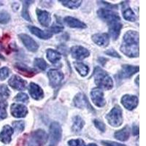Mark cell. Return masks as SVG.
<instances>
[{"label":"cell","instance_id":"obj_1","mask_svg":"<svg viewBox=\"0 0 146 146\" xmlns=\"http://www.w3.org/2000/svg\"><path fill=\"white\" fill-rule=\"evenodd\" d=\"M95 83L100 89L108 90L111 89L113 86L112 78L108 75V73L102 70L100 67H96L94 74Z\"/></svg>","mask_w":146,"mask_h":146},{"label":"cell","instance_id":"obj_2","mask_svg":"<svg viewBox=\"0 0 146 146\" xmlns=\"http://www.w3.org/2000/svg\"><path fill=\"white\" fill-rule=\"evenodd\" d=\"M48 140V135L44 130L38 129L27 137L24 146H42Z\"/></svg>","mask_w":146,"mask_h":146},{"label":"cell","instance_id":"obj_3","mask_svg":"<svg viewBox=\"0 0 146 146\" xmlns=\"http://www.w3.org/2000/svg\"><path fill=\"white\" fill-rule=\"evenodd\" d=\"M107 120L112 126L118 127L121 126L123 122V115L121 108L118 105L115 106L107 115Z\"/></svg>","mask_w":146,"mask_h":146},{"label":"cell","instance_id":"obj_4","mask_svg":"<svg viewBox=\"0 0 146 146\" xmlns=\"http://www.w3.org/2000/svg\"><path fill=\"white\" fill-rule=\"evenodd\" d=\"M62 130L60 124L53 122L50 126V145L49 146H56L62 139Z\"/></svg>","mask_w":146,"mask_h":146},{"label":"cell","instance_id":"obj_5","mask_svg":"<svg viewBox=\"0 0 146 146\" xmlns=\"http://www.w3.org/2000/svg\"><path fill=\"white\" fill-rule=\"evenodd\" d=\"M100 18L103 19L105 21L108 22L109 23L114 21H120V17L118 14L111 10H107V9H100L97 12Z\"/></svg>","mask_w":146,"mask_h":146},{"label":"cell","instance_id":"obj_6","mask_svg":"<svg viewBox=\"0 0 146 146\" xmlns=\"http://www.w3.org/2000/svg\"><path fill=\"white\" fill-rule=\"evenodd\" d=\"M121 50L129 57H137L139 56V45L123 42L121 45Z\"/></svg>","mask_w":146,"mask_h":146},{"label":"cell","instance_id":"obj_7","mask_svg":"<svg viewBox=\"0 0 146 146\" xmlns=\"http://www.w3.org/2000/svg\"><path fill=\"white\" fill-rule=\"evenodd\" d=\"M91 96L94 105L97 107L102 108L105 106L106 104V102L104 98V94L100 88H96L92 89V91H91Z\"/></svg>","mask_w":146,"mask_h":146},{"label":"cell","instance_id":"obj_8","mask_svg":"<svg viewBox=\"0 0 146 146\" xmlns=\"http://www.w3.org/2000/svg\"><path fill=\"white\" fill-rule=\"evenodd\" d=\"M73 101H74V104L77 108H82V109H88L89 110L94 111L93 108L91 106V104L88 102V99L86 98V96H85L83 94L80 93L77 94Z\"/></svg>","mask_w":146,"mask_h":146},{"label":"cell","instance_id":"obj_9","mask_svg":"<svg viewBox=\"0 0 146 146\" xmlns=\"http://www.w3.org/2000/svg\"><path fill=\"white\" fill-rule=\"evenodd\" d=\"M48 76L50 80V86L53 88L58 86L62 83L64 78L63 73L57 70H50L48 72Z\"/></svg>","mask_w":146,"mask_h":146},{"label":"cell","instance_id":"obj_10","mask_svg":"<svg viewBox=\"0 0 146 146\" xmlns=\"http://www.w3.org/2000/svg\"><path fill=\"white\" fill-rule=\"evenodd\" d=\"M8 83L10 87L18 91H23L27 87V82L17 75L12 76L9 80Z\"/></svg>","mask_w":146,"mask_h":146},{"label":"cell","instance_id":"obj_11","mask_svg":"<svg viewBox=\"0 0 146 146\" xmlns=\"http://www.w3.org/2000/svg\"><path fill=\"white\" fill-rule=\"evenodd\" d=\"M121 103L126 109L132 110L137 106L138 99L132 95H124L121 99Z\"/></svg>","mask_w":146,"mask_h":146},{"label":"cell","instance_id":"obj_12","mask_svg":"<svg viewBox=\"0 0 146 146\" xmlns=\"http://www.w3.org/2000/svg\"><path fill=\"white\" fill-rule=\"evenodd\" d=\"M19 36H20V39L21 40L23 45H25V47L29 50L32 52H36L37 50L39 48L38 45L31 36L25 35V34H21Z\"/></svg>","mask_w":146,"mask_h":146},{"label":"cell","instance_id":"obj_13","mask_svg":"<svg viewBox=\"0 0 146 146\" xmlns=\"http://www.w3.org/2000/svg\"><path fill=\"white\" fill-rule=\"evenodd\" d=\"M72 56L75 59L82 60L90 55L89 51L86 48L82 46H74L71 49Z\"/></svg>","mask_w":146,"mask_h":146},{"label":"cell","instance_id":"obj_14","mask_svg":"<svg viewBox=\"0 0 146 146\" xmlns=\"http://www.w3.org/2000/svg\"><path fill=\"white\" fill-rule=\"evenodd\" d=\"M139 71V66L131 65H123L119 72V78H129Z\"/></svg>","mask_w":146,"mask_h":146},{"label":"cell","instance_id":"obj_15","mask_svg":"<svg viewBox=\"0 0 146 146\" xmlns=\"http://www.w3.org/2000/svg\"><path fill=\"white\" fill-rule=\"evenodd\" d=\"M11 114L15 118H24L27 115V108L24 105H18V104H13L10 108Z\"/></svg>","mask_w":146,"mask_h":146},{"label":"cell","instance_id":"obj_16","mask_svg":"<svg viewBox=\"0 0 146 146\" xmlns=\"http://www.w3.org/2000/svg\"><path fill=\"white\" fill-rule=\"evenodd\" d=\"M29 91L32 98L34 100H39L43 98L44 93L43 91L39 86L38 85L35 84L34 83H31L29 86Z\"/></svg>","mask_w":146,"mask_h":146},{"label":"cell","instance_id":"obj_17","mask_svg":"<svg viewBox=\"0 0 146 146\" xmlns=\"http://www.w3.org/2000/svg\"><path fill=\"white\" fill-rule=\"evenodd\" d=\"M13 129L10 126L6 125L3 127V129L0 133V141L5 144H8L11 141V137L13 134Z\"/></svg>","mask_w":146,"mask_h":146},{"label":"cell","instance_id":"obj_18","mask_svg":"<svg viewBox=\"0 0 146 146\" xmlns=\"http://www.w3.org/2000/svg\"><path fill=\"white\" fill-rule=\"evenodd\" d=\"M122 24L119 21H114L109 23V33L113 40H117L119 36Z\"/></svg>","mask_w":146,"mask_h":146},{"label":"cell","instance_id":"obj_19","mask_svg":"<svg viewBox=\"0 0 146 146\" xmlns=\"http://www.w3.org/2000/svg\"><path fill=\"white\" fill-rule=\"evenodd\" d=\"M36 15L38 17L39 22L43 27H48L50 22V15L48 12L42 10L40 9L36 10Z\"/></svg>","mask_w":146,"mask_h":146},{"label":"cell","instance_id":"obj_20","mask_svg":"<svg viewBox=\"0 0 146 146\" xmlns=\"http://www.w3.org/2000/svg\"><path fill=\"white\" fill-rule=\"evenodd\" d=\"M92 40L96 45L106 47L109 44V35L106 33L96 34L92 36Z\"/></svg>","mask_w":146,"mask_h":146},{"label":"cell","instance_id":"obj_21","mask_svg":"<svg viewBox=\"0 0 146 146\" xmlns=\"http://www.w3.org/2000/svg\"><path fill=\"white\" fill-rule=\"evenodd\" d=\"M64 22L66 23L68 27L71 28H78V29H85L86 28V25L78 19L72 17H66L64 19Z\"/></svg>","mask_w":146,"mask_h":146},{"label":"cell","instance_id":"obj_22","mask_svg":"<svg viewBox=\"0 0 146 146\" xmlns=\"http://www.w3.org/2000/svg\"><path fill=\"white\" fill-rule=\"evenodd\" d=\"M124 43L139 44V34L135 31H129L123 36Z\"/></svg>","mask_w":146,"mask_h":146},{"label":"cell","instance_id":"obj_23","mask_svg":"<svg viewBox=\"0 0 146 146\" xmlns=\"http://www.w3.org/2000/svg\"><path fill=\"white\" fill-rule=\"evenodd\" d=\"M29 29L30 32H32L33 35H35V36H38L39 38L43 39V40H48V39L50 38L52 36L51 34L48 32V31H42V30L40 29L39 28L32 27V26H29Z\"/></svg>","mask_w":146,"mask_h":146},{"label":"cell","instance_id":"obj_24","mask_svg":"<svg viewBox=\"0 0 146 146\" xmlns=\"http://www.w3.org/2000/svg\"><path fill=\"white\" fill-rule=\"evenodd\" d=\"M131 130L128 126L115 133V137L120 141H126L130 137Z\"/></svg>","mask_w":146,"mask_h":146},{"label":"cell","instance_id":"obj_25","mask_svg":"<svg viewBox=\"0 0 146 146\" xmlns=\"http://www.w3.org/2000/svg\"><path fill=\"white\" fill-rule=\"evenodd\" d=\"M15 67L19 70L22 75H25L26 77H32L36 73L35 70L29 68V66H26L23 64H16Z\"/></svg>","mask_w":146,"mask_h":146},{"label":"cell","instance_id":"obj_26","mask_svg":"<svg viewBox=\"0 0 146 146\" xmlns=\"http://www.w3.org/2000/svg\"><path fill=\"white\" fill-rule=\"evenodd\" d=\"M46 56L48 59L53 64H56L61 59V54L53 49H48L46 50Z\"/></svg>","mask_w":146,"mask_h":146},{"label":"cell","instance_id":"obj_27","mask_svg":"<svg viewBox=\"0 0 146 146\" xmlns=\"http://www.w3.org/2000/svg\"><path fill=\"white\" fill-rule=\"evenodd\" d=\"M74 66H75V69L77 70V71L80 73V75L81 76H86L88 74V72H89V69H88V66L84 64L81 63V62H74Z\"/></svg>","mask_w":146,"mask_h":146},{"label":"cell","instance_id":"obj_28","mask_svg":"<svg viewBox=\"0 0 146 146\" xmlns=\"http://www.w3.org/2000/svg\"><path fill=\"white\" fill-rule=\"evenodd\" d=\"M84 124V121L80 116H75L73 119L72 130L75 132H78V131H81Z\"/></svg>","mask_w":146,"mask_h":146},{"label":"cell","instance_id":"obj_29","mask_svg":"<svg viewBox=\"0 0 146 146\" xmlns=\"http://www.w3.org/2000/svg\"><path fill=\"white\" fill-rule=\"evenodd\" d=\"M123 16L126 20L129 21H135L136 20V15L134 13V12L131 10V8L127 7L123 10Z\"/></svg>","mask_w":146,"mask_h":146},{"label":"cell","instance_id":"obj_30","mask_svg":"<svg viewBox=\"0 0 146 146\" xmlns=\"http://www.w3.org/2000/svg\"><path fill=\"white\" fill-rule=\"evenodd\" d=\"M10 90L7 86L4 84L0 85V102L5 101L10 96Z\"/></svg>","mask_w":146,"mask_h":146},{"label":"cell","instance_id":"obj_31","mask_svg":"<svg viewBox=\"0 0 146 146\" xmlns=\"http://www.w3.org/2000/svg\"><path fill=\"white\" fill-rule=\"evenodd\" d=\"M62 4L65 7H67L70 9H76L80 7L81 5V1H62Z\"/></svg>","mask_w":146,"mask_h":146},{"label":"cell","instance_id":"obj_32","mask_svg":"<svg viewBox=\"0 0 146 146\" xmlns=\"http://www.w3.org/2000/svg\"><path fill=\"white\" fill-rule=\"evenodd\" d=\"M7 102L5 101L0 102V120H3L7 117Z\"/></svg>","mask_w":146,"mask_h":146},{"label":"cell","instance_id":"obj_33","mask_svg":"<svg viewBox=\"0 0 146 146\" xmlns=\"http://www.w3.org/2000/svg\"><path fill=\"white\" fill-rule=\"evenodd\" d=\"M34 64L37 67L38 69H40V70H45L47 68V64L45 62V60L42 59V58H35V61H34Z\"/></svg>","mask_w":146,"mask_h":146},{"label":"cell","instance_id":"obj_34","mask_svg":"<svg viewBox=\"0 0 146 146\" xmlns=\"http://www.w3.org/2000/svg\"><path fill=\"white\" fill-rule=\"evenodd\" d=\"M32 2H29V1H25L23 2V12H22V16L24 18V19L27 21H31L30 20V17L29 15L28 8H29V5L32 3Z\"/></svg>","mask_w":146,"mask_h":146},{"label":"cell","instance_id":"obj_35","mask_svg":"<svg viewBox=\"0 0 146 146\" xmlns=\"http://www.w3.org/2000/svg\"><path fill=\"white\" fill-rule=\"evenodd\" d=\"M13 126L14 129L18 132H22L24 130V122L23 121H15L13 123Z\"/></svg>","mask_w":146,"mask_h":146},{"label":"cell","instance_id":"obj_36","mask_svg":"<svg viewBox=\"0 0 146 146\" xmlns=\"http://www.w3.org/2000/svg\"><path fill=\"white\" fill-rule=\"evenodd\" d=\"M68 145L70 146H86L84 141L81 139H71L68 142Z\"/></svg>","mask_w":146,"mask_h":146},{"label":"cell","instance_id":"obj_37","mask_svg":"<svg viewBox=\"0 0 146 146\" xmlns=\"http://www.w3.org/2000/svg\"><path fill=\"white\" fill-rule=\"evenodd\" d=\"M9 74H10V71L7 67H2L0 69V80H5L6 78H8Z\"/></svg>","mask_w":146,"mask_h":146},{"label":"cell","instance_id":"obj_38","mask_svg":"<svg viewBox=\"0 0 146 146\" xmlns=\"http://www.w3.org/2000/svg\"><path fill=\"white\" fill-rule=\"evenodd\" d=\"M28 100V96L25 93L18 94L17 96L15 97V100H16L17 102H27Z\"/></svg>","mask_w":146,"mask_h":146},{"label":"cell","instance_id":"obj_39","mask_svg":"<svg viewBox=\"0 0 146 146\" xmlns=\"http://www.w3.org/2000/svg\"><path fill=\"white\" fill-rule=\"evenodd\" d=\"M10 21V15L6 12L0 13V23H7Z\"/></svg>","mask_w":146,"mask_h":146},{"label":"cell","instance_id":"obj_40","mask_svg":"<svg viewBox=\"0 0 146 146\" xmlns=\"http://www.w3.org/2000/svg\"><path fill=\"white\" fill-rule=\"evenodd\" d=\"M94 123L96 129H98L99 130H100V131H102V132H104V131H105L106 127H105V125L104 124V123L101 122V121H99V120H94Z\"/></svg>","mask_w":146,"mask_h":146},{"label":"cell","instance_id":"obj_41","mask_svg":"<svg viewBox=\"0 0 146 146\" xmlns=\"http://www.w3.org/2000/svg\"><path fill=\"white\" fill-rule=\"evenodd\" d=\"M64 27L62 26L59 25L58 23H56V24H53L51 27H50V31L54 33H59L63 30Z\"/></svg>","mask_w":146,"mask_h":146},{"label":"cell","instance_id":"obj_42","mask_svg":"<svg viewBox=\"0 0 146 146\" xmlns=\"http://www.w3.org/2000/svg\"><path fill=\"white\" fill-rule=\"evenodd\" d=\"M102 144L105 146H126L125 145L120 144V143L111 141H102Z\"/></svg>","mask_w":146,"mask_h":146},{"label":"cell","instance_id":"obj_43","mask_svg":"<svg viewBox=\"0 0 146 146\" xmlns=\"http://www.w3.org/2000/svg\"><path fill=\"white\" fill-rule=\"evenodd\" d=\"M105 53L108 55H109V56H111L113 57H116V58H121V56H120L119 54H118V53H117L115 50H107V51H105Z\"/></svg>","mask_w":146,"mask_h":146},{"label":"cell","instance_id":"obj_44","mask_svg":"<svg viewBox=\"0 0 146 146\" xmlns=\"http://www.w3.org/2000/svg\"><path fill=\"white\" fill-rule=\"evenodd\" d=\"M132 133L133 135L136 136V135H139V128H138L137 126H134L132 129Z\"/></svg>","mask_w":146,"mask_h":146},{"label":"cell","instance_id":"obj_45","mask_svg":"<svg viewBox=\"0 0 146 146\" xmlns=\"http://www.w3.org/2000/svg\"><path fill=\"white\" fill-rule=\"evenodd\" d=\"M87 146H98V145L96 144H94V143H91V144H88Z\"/></svg>","mask_w":146,"mask_h":146},{"label":"cell","instance_id":"obj_46","mask_svg":"<svg viewBox=\"0 0 146 146\" xmlns=\"http://www.w3.org/2000/svg\"><path fill=\"white\" fill-rule=\"evenodd\" d=\"M0 58H2V59H4V57L2 56L1 54H0Z\"/></svg>","mask_w":146,"mask_h":146},{"label":"cell","instance_id":"obj_47","mask_svg":"<svg viewBox=\"0 0 146 146\" xmlns=\"http://www.w3.org/2000/svg\"><path fill=\"white\" fill-rule=\"evenodd\" d=\"M0 5H1V2H0Z\"/></svg>","mask_w":146,"mask_h":146}]
</instances>
